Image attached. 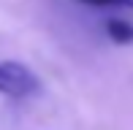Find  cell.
<instances>
[{
  "label": "cell",
  "instance_id": "6da1fadb",
  "mask_svg": "<svg viewBox=\"0 0 133 130\" xmlns=\"http://www.w3.org/2000/svg\"><path fill=\"white\" fill-rule=\"evenodd\" d=\"M41 92V79L35 70H30L25 62L5 60L0 62V95L14 98V100H27Z\"/></svg>",
  "mask_w": 133,
  "mask_h": 130
},
{
  "label": "cell",
  "instance_id": "7a4b0ae2",
  "mask_svg": "<svg viewBox=\"0 0 133 130\" xmlns=\"http://www.w3.org/2000/svg\"><path fill=\"white\" fill-rule=\"evenodd\" d=\"M106 35L114 41V44H119V46H128V44H133V25L128 19H106Z\"/></svg>",
  "mask_w": 133,
  "mask_h": 130
},
{
  "label": "cell",
  "instance_id": "3957f363",
  "mask_svg": "<svg viewBox=\"0 0 133 130\" xmlns=\"http://www.w3.org/2000/svg\"><path fill=\"white\" fill-rule=\"evenodd\" d=\"M82 5H92V8H125L133 11V0H76Z\"/></svg>",
  "mask_w": 133,
  "mask_h": 130
}]
</instances>
